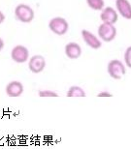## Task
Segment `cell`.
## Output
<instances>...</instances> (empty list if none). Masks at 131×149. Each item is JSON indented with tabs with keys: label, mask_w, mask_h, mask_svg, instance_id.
Returning <instances> with one entry per match:
<instances>
[{
	"label": "cell",
	"mask_w": 131,
	"mask_h": 149,
	"mask_svg": "<svg viewBox=\"0 0 131 149\" xmlns=\"http://www.w3.org/2000/svg\"><path fill=\"white\" fill-rule=\"evenodd\" d=\"M15 16L20 22L29 23L34 19V11L30 6L26 4H19L15 9Z\"/></svg>",
	"instance_id": "cell-1"
},
{
	"label": "cell",
	"mask_w": 131,
	"mask_h": 149,
	"mask_svg": "<svg viewBox=\"0 0 131 149\" xmlns=\"http://www.w3.org/2000/svg\"><path fill=\"white\" fill-rule=\"evenodd\" d=\"M49 28L55 34L58 35V36H62V35L67 33L68 29H69V23L64 17H55L50 20Z\"/></svg>",
	"instance_id": "cell-2"
},
{
	"label": "cell",
	"mask_w": 131,
	"mask_h": 149,
	"mask_svg": "<svg viewBox=\"0 0 131 149\" xmlns=\"http://www.w3.org/2000/svg\"><path fill=\"white\" fill-rule=\"evenodd\" d=\"M107 71H108L109 76L114 79H123L125 74L126 69L124 64L120 60L118 59H114L111 60L108 63V67H107Z\"/></svg>",
	"instance_id": "cell-3"
},
{
	"label": "cell",
	"mask_w": 131,
	"mask_h": 149,
	"mask_svg": "<svg viewBox=\"0 0 131 149\" xmlns=\"http://www.w3.org/2000/svg\"><path fill=\"white\" fill-rule=\"evenodd\" d=\"M98 36L104 42H111L117 36V28L111 23L102 22L98 27Z\"/></svg>",
	"instance_id": "cell-4"
},
{
	"label": "cell",
	"mask_w": 131,
	"mask_h": 149,
	"mask_svg": "<svg viewBox=\"0 0 131 149\" xmlns=\"http://www.w3.org/2000/svg\"><path fill=\"white\" fill-rule=\"evenodd\" d=\"M11 57L17 63H25L29 59V52L27 47L22 45L14 47L11 52Z\"/></svg>",
	"instance_id": "cell-5"
},
{
	"label": "cell",
	"mask_w": 131,
	"mask_h": 149,
	"mask_svg": "<svg viewBox=\"0 0 131 149\" xmlns=\"http://www.w3.org/2000/svg\"><path fill=\"white\" fill-rule=\"evenodd\" d=\"M28 68L32 73L34 74H39L45 69L46 67V59L44 58V56L36 54L33 55L31 58L28 59Z\"/></svg>",
	"instance_id": "cell-6"
},
{
	"label": "cell",
	"mask_w": 131,
	"mask_h": 149,
	"mask_svg": "<svg viewBox=\"0 0 131 149\" xmlns=\"http://www.w3.org/2000/svg\"><path fill=\"white\" fill-rule=\"evenodd\" d=\"M82 37H83V40H84L85 43L87 44L89 47H91V49H98L102 47V43H101L100 39L90 31L85 30V29H83L82 30Z\"/></svg>",
	"instance_id": "cell-7"
},
{
	"label": "cell",
	"mask_w": 131,
	"mask_h": 149,
	"mask_svg": "<svg viewBox=\"0 0 131 149\" xmlns=\"http://www.w3.org/2000/svg\"><path fill=\"white\" fill-rule=\"evenodd\" d=\"M100 19L102 20V22L115 24V23L118 20V12L113 7H105L101 10Z\"/></svg>",
	"instance_id": "cell-8"
},
{
	"label": "cell",
	"mask_w": 131,
	"mask_h": 149,
	"mask_svg": "<svg viewBox=\"0 0 131 149\" xmlns=\"http://www.w3.org/2000/svg\"><path fill=\"white\" fill-rule=\"evenodd\" d=\"M118 13L125 19H131V3L128 0H116Z\"/></svg>",
	"instance_id": "cell-9"
},
{
	"label": "cell",
	"mask_w": 131,
	"mask_h": 149,
	"mask_svg": "<svg viewBox=\"0 0 131 149\" xmlns=\"http://www.w3.org/2000/svg\"><path fill=\"white\" fill-rule=\"evenodd\" d=\"M6 93L9 97H20L23 93V85L20 81L9 82L6 86Z\"/></svg>",
	"instance_id": "cell-10"
},
{
	"label": "cell",
	"mask_w": 131,
	"mask_h": 149,
	"mask_svg": "<svg viewBox=\"0 0 131 149\" xmlns=\"http://www.w3.org/2000/svg\"><path fill=\"white\" fill-rule=\"evenodd\" d=\"M65 54L70 59H78L82 54V47L75 42L68 43L65 46Z\"/></svg>",
	"instance_id": "cell-11"
},
{
	"label": "cell",
	"mask_w": 131,
	"mask_h": 149,
	"mask_svg": "<svg viewBox=\"0 0 131 149\" xmlns=\"http://www.w3.org/2000/svg\"><path fill=\"white\" fill-rule=\"evenodd\" d=\"M66 96L69 98H83L87 96V94L82 87L78 85H73L68 89Z\"/></svg>",
	"instance_id": "cell-12"
},
{
	"label": "cell",
	"mask_w": 131,
	"mask_h": 149,
	"mask_svg": "<svg viewBox=\"0 0 131 149\" xmlns=\"http://www.w3.org/2000/svg\"><path fill=\"white\" fill-rule=\"evenodd\" d=\"M89 8L95 11H101L104 8V0H85Z\"/></svg>",
	"instance_id": "cell-13"
},
{
	"label": "cell",
	"mask_w": 131,
	"mask_h": 149,
	"mask_svg": "<svg viewBox=\"0 0 131 149\" xmlns=\"http://www.w3.org/2000/svg\"><path fill=\"white\" fill-rule=\"evenodd\" d=\"M38 95L42 98H53L58 97V94L53 90H49V89H44V90H40L38 92Z\"/></svg>",
	"instance_id": "cell-14"
},
{
	"label": "cell",
	"mask_w": 131,
	"mask_h": 149,
	"mask_svg": "<svg viewBox=\"0 0 131 149\" xmlns=\"http://www.w3.org/2000/svg\"><path fill=\"white\" fill-rule=\"evenodd\" d=\"M124 62L126 66L131 69V46L127 47L124 52Z\"/></svg>",
	"instance_id": "cell-15"
},
{
	"label": "cell",
	"mask_w": 131,
	"mask_h": 149,
	"mask_svg": "<svg viewBox=\"0 0 131 149\" xmlns=\"http://www.w3.org/2000/svg\"><path fill=\"white\" fill-rule=\"evenodd\" d=\"M97 96L98 97H112L113 94L110 93L108 91H102V92H100V93H98Z\"/></svg>",
	"instance_id": "cell-16"
},
{
	"label": "cell",
	"mask_w": 131,
	"mask_h": 149,
	"mask_svg": "<svg viewBox=\"0 0 131 149\" xmlns=\"http://www.w3.org/2000/svg\"><path fill=\"white\" fill-rule=\"evenodd\" d=\"M5 20V16H4V14L2 13L1 11H0V24H1V23L4 22Z\"/></svg>",
	"instance_id": "cell-17"
},
{
	"label": "cell",
	"mask_w": 131,
	"mask_h": 149,
	"mask_svg": "<svg viewBox=\"0 0 131 149\" xmlns=\"http://www.w3.org/2000/svg\"><path fill=\"white\" fill-rule=\"evenodd\" d=\"M3 47H4V41L2 40L1 38H0V52L3 49Z\"/></svg>",
	"instance_id": "cell-18"
}]
</instances>
